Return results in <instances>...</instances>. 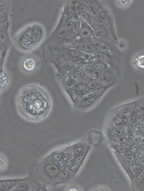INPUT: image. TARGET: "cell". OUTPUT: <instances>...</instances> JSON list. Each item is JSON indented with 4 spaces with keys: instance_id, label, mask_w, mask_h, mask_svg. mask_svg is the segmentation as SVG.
I'll list each match as a JSON object with an SVG mask.
<instances>
[{
    "instance_id": "1",
    "label": "cell",
    "mask_w": 144,
    "mask_h": 191,
    "mask_svg": "<svg viewBox=\"0 0 144 191\" xmlns=\"http://www.w3.org/2000/svg\"><path fill=\"white\" fill-rule=\"evenodd\" d=\"M17 112L28 121L40 122L49 116L53 107L52 97L41 85L29 84L17 92L15 97Z\"/></svg>"
},
{
    "instance_id": "2",
    "label": "cell",
    "mask_w": 144,
    "mask_h": 191,
    "mask_svg": "<svg viewBox=\"0 0 144 191\" xmlns=\"http://www.w3.org/2000/svg\"><path fill=\"white\" fill-rule=\"evenodd\" d=\"M45 35L43 27L35 24L28 26L21 31L14 39L15 45L24 52L32 51L42 41Z\"/></svg>"
},
{
    "instance_id": "3",
    "label": "cell",
    "mask_w": 144,
    "mask_h": 191,
    "mask_svg": "<svg viewBox=\"0 0 144 191\" xmlns=\"http://www.w3.org/2000/svg\"><path fill=\"white\" fill-rule=\"evenodd\" d=\"M40 65V61L37 56L29 55H25L21 59L20 67L23 72L30 74L37 71Z\"/></svg>"
},
{
    "instance_id": "4",
    "label": "cell",
    "mask_w": 144,
    "mask_h": 191,
    "mask_svg": "<svg viewBox=\"0 0 144 191\" xmlns=\"http://www.w3.org/2000/svg\"><path fill=\"white\" fill-rule=\"evenodd\" d=\"M80 20L81 27L79 32L76 34L79 43H95V40L97 39L95 37L92 27L87 23L81 17H80Z\"/></svg>"
},
{
    "instance_id": "5",
    "label": "cell",
    "mask_w": 144,
    "mask_h": 191,
    "mask_svg": "<svg viewBox=\"0 0 144 191\" xmlns=\"http://www.w3.org/2000/svg\"><path fill=\"white\" fill-rule=\"evenodd\" d=\"M94 35L96 39H104L108 36L109 32L105 26L92 24Z\"/></svg>"
},
{
    "instance_id": "6",
    "label": "cell",
    "mask_w": 144,
    "mask_h": 191,
    "mask_svg": "<svg viewBox=\"0 0 144 191\" xmlns=\"http://www.w3.org/2000/svg\"><path fill=\"white\" fill-rule=\"evenodd\" d=\"M95 52L110 56L111 55V48L109 44L103 41H98L95 43Z\"/></svg>"
},
{
    "instance_id": "7",
    "label": "cell",
    "mask_w": 144,
    "mask_h": 191,
    "mask_svg": "<svg viewBox=\"0 0 144 191\" xmlns=\"http://www.w3.org/2000/svg\"><path fill=\"white\" fill-rule=\"evenodd\" d=\"M98 73L97 78L98 80L106 83H112L114 79V76L112 73L108 71Z\"/></svg>"
},
{
    "instance_id": "8",
    "label": "cell",
    "mask_w": 144,
    "mask_h": 191,
    "mask_svg": "<svg viewBox=\"0 0 144 191\" xmlns=\"http://www.w3.org/2000/svg\"><path fill=\"white\" fill-rule=\"evenodd\" d=\"M91 70L97 72H102L108 71L109 66L108 63L104 62L97 61L91 65Z\"/></svg>"
},
{
    "instance_id": "9",
    "label": "cell",
    "mask_w": 144,
    "mask_h": 191,
    "mask_svg": "<svg viewBox=\"0 0 144 191\" xmlns=\"http://www.w3.org/2000/svg\"><path fill=\"white\" fill-rule=\"evenodd\" d=\"M1 74V92L2 93L6 90L9 87V78L7 73L2 70Z\"/></svg>"
},
{
    "instance_id": "10",
    "label": "cell",
    "mask_w": 144,
    "mask_h": 191,
    "mask_svg": "<svg viewBox=\"0 0 144 191\" xmlns=\"http://www.w3.org/2000/svg\"><path fill=\"white\" fill-rule=\"evenodd\" d=\"M134 64L137 68L144 70V52L141 53L134 58Z\"/></svg>"
},
{
    "instance_id": "11",
    "label": "cell",
    "mask_w": 144,
    "mask_h": 191,
    "mask_svg": "<svg viewBox=\"0 0 144 191\" xmlns=\"http://www.w3.org/2000/svg\"><path fill=\"white\" fill-rule=\"evenodd\" d=\"M94 56L96 58L98 61L102 62L108 63L110 62V56L108 55L99 53H95L94 54Z\"/></svg>"
},
{
    "instance_id": "12",
    "label": "cell",
    "mask_w": 144,
    "mask_h": 191,
    "mask_svg": "<svg viewBox=\"0 0 144 191\" xmlns=\"http://www.w3.org/2000/svg\"><path fill=\"white\" fill-rule=\"evenodd\" d=\"M97 99V98L96 97H94V98L91 99L84 100L82 102V106L83 107V108H86L91 106L95 102Z\"/></svg>"
},
{
    "instance_id": "13",
    "label": "cell",
    "mask_w": 144,
    "mask_h": 191,
    "mask_svg": "<svg viewBox=\"0 0 144 191\" xmlns=\"http://www.w3.org/2000/svg\"><path fill=\"white\" fill-rule=\"evenodd\" d=\"M111 132H112L113 135L116 136L115 137L123 136L124 135V132L123 130L118 128H113Z\"/></svg>"
},
{
    "instance_id": "14",
    "label": "cell",
    "mask_w": 144,
    "mask_h": 191,
    "mask_svg": "<svg viewBox=\"0 0 144 191\" xmlns=\"http://www.w3.org/2000/svg\"><path fill=\"white\" fill-rule=\"evenodd\" d=\"M114 122L115 124L117 125L120 126L122 125L123 123V116H116L114 119Z\"/></svg>"
},
{
    "instance_id": "15",
    "label": "cell",
    "mask_w": 144,
    "mask_h": 191,
    "mask_svg": "<svg viewBox=\"0 0 144 191\" xmlns=\"http://www.w3.org/2000/svg\"><path fill=\"white\" fill-rule=\"evenodd\" d=\"M126 156L129 162H131V163L134 162V155H133L132 152L130 151V150H128V151L126 152Z\"/></svg>"
},
{
    "instance_id": "16",
    "label": "cell",
    "mask_w": 144,
    "mask_h": 191,
    "mask_svg": "<svg viewBox=\"0 0 144 191\" xmlns=\"http://www.w3.org/2000/svg\"><path fill=\"white\" fill-rule=\"evenodd\" d=\"M132 112H131L130 109H125L121 112V114H122V116H125L127 119H130Z\"/></svg>"
},
{
    "instance_id": "17",
    "label": "cell",
    "mask_w": 144,
    "mask_h": 191,
    "mask_svg": "<svg viewBox=\"0 0 144 191\" xmlns=\"http://www.w3.org/2000/svg\"><path fill=\"white\" fill-rule=\"evenodd\" d=\"M115 140L120 143H125L127 141V138L124 136H120L115 138Z\"/></svg>"
},
{
    "instance_id": "18",
    "label": "cell",
    "mask_w": 144,
    "mask_h": 191,
    "mask_svg": "<svg viewBox=\"0 0 144 191\" xmlns=\"http://www.w3.org/2000/svg\"><path fill=\"white\" fill-rule=\"evenodd\" d=\"M144 178V173H141L137 177L136 181L137 183L138 184L141 182V181Z\"/></svg>"
},
{
    "instance_id": "19",
    "label": "cell",
    "mask_w": 144,
    "mask_h": 191,
    "mask_svg": "<svg viewBox=\"0 0 144 191\" xmlns=\"http://www.w3.org/2000/svg\"><path fill=\"white\" fill-rule=\"evenodd\" d=\"M138 159L139 162L142 164H144V152L139 153L138 155Z\"/></svg>"
},
{
    "instance_id": "20",
    "label": "cell",
    "mask_w": 144,
    "mask_h": 191,
    "mask_svg": "<svg viewBox=\"0 0 144 191\" xmlns=\"http://www.w3.org/2000/svg\"><path fill=\"white\" fill-rule=\"evenodd\" d=\"M83 148L80 147H76L74 150V154L76 156L79 155L83 151Z\"/></svg>"
},
{
    "instance_id": "21",
    "label": "cell",
    "mask_w": 144,
    "mask_h": 191,
    "mask_svg": "<svg viewBox=\"0 0 144 191\" xmlns=\"http://www.w3.org/2000/svg\"><path fill=\"white\" fill-rule=\"evenodd\" d=\"M6 160L2 156H1V170H2L4 169L6 164Z\"/></svg>"
},
{
    "instance_id": "22",
    "label": "cell",
    "mask_w": 144,
    "mask_h": 191,
    "mask_svg": "<svg viewBox=\"0 0 144 191\" xmlns=\"http://www.w3.org/2000/svg\"><path fill=\"white\" fill-rule=\"evenodd\" d=\"M118 3L121 6H126L130 2V1H119Z\"/></svg>"
},
{
    "instance_id": "23",
    "label": "cell",
    "mask_w": 144,
    "mask_h": 191,
    "mask_svg": "<svg viewBox=\"0 0 144 191\" xmlns=\"http://www.w3.org/2000/svg\"><path fill=\"white\" fill-rule=\"evenodd\" d=\"M115 147H116V149L119 152L123 151L125 150V147L123 146H115Z\"/></svg>"
},
{
    "instance_id": "24",
    "label": "cell",
    "mask_w": 144,
    "mask_h": 191,
    "mask_svg": "<svg viewBox=\"0 0 144 191\" xmlns=\"http://www.w3.org/2000/svg\"><path fill=\"white\" fill-rule=\"evenodd\" d=\"M139 188H141V189H143V188H144V178L141 181V182L139 184Z\"/></svg>"
},
{
    "instance_id": "25",
    "label": "cell",
    "mask_w": 144,
    "mask_h": 191,
    "mask_svg": "<svg viewBox=\"0 0 144 191\" xmlns=\"http://www.w3.org/2000/svg\"><path fill=\"white\" fill-rule=\"evenodd\" d=\"M133 125L132 124H127L126 127V128L128 131H130V130L132 129V128H133Z\"/></svg>"
},
{
    "instance_id": "26",
    "label": "cell",
    "mask_w": 144,
    "mask_h": 191,
    "mask_svg": "<svg viewBox=\"0 0 144 191\" xmlns=\"http://www.w3.org/2000/svg\"><path fill=\"white\" fill-rule=\"evenodd\" d=\"M119 46L120 48H123L125 46L124 43H120L119 44Z\"/></svg>"
},
{
    "instance_id": "27",
    "label": "cell",
    "mask_w": 144,
    "mask_h": 191,
    "mask_svg": "<svg viewBox=\"0 0 144 191\" xmlns=\"http://www.w3.org/2000/svg\"><path fill=\"white\" fill-rule=\"evenodd\" d=\"M141 150L142 152H144V144L142 145V147H141Z\"/></svg>"
}]
</instances>
